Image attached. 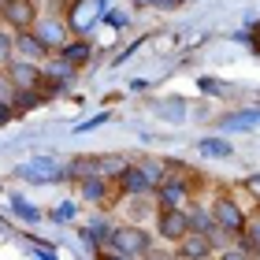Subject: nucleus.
I'll list each match as a JSON object with an SVG mask.
<instances>
[{
  "mask_svg": "<svg viewBox=\"0 0 260 260\" xmlns=\"http://www.w3.org/2000/svg\"><path fill=\"white\" fill-rule=\"evenodd\" d=\"M212 260H253V253L245 249L242 242H231V245H223V249L212 256Z\"/></svg>",
  "mask_w": 260,
  "mask_h": 260,
  "instance_id": "ddd939ff",
  "label": "nucleus"
},
{
  "mask_svg": "<svg viewBox=\"0 0 260 260\" xmlns=\"http://www.w3.org/2000/svg\"><path fill=\"white\" fill-rule=\"evenodd\" d=\"M175 256L179 260H212L216 256V242H212L208 234H201V231H190L186 238L175 242Z\"/></svg>",
  "mask_w": 260,
  "mask_h": 260,
  "instance_id": "0eeeda50",
  "label": "nucleus"
},
{
  "mask_svg": "<svg viewBox=\"0 0 260 260\" xmlns=\"http://www.w3.org/2000/svg\"><path fill=\"white\" fill-rule=\"evenodd\" d=\"M186 212H190V231H201V234H212L216 231V219H212V208L201 205V201H186Z\"/></svg>",
  "mask_w": 260,
  "mask_h": 260,
  "instance_id": "9d476101",
  "label": "nucleus"
},
{
  "mask_svg": "<svg viewBox=\"0 0 260 260\" xmlns=\"http://www.w3.org/2000/svg\"><path fill=\"white\" fill-rule=\"evenodd\" d=\"M156 238V234H149L145 227H141V223H115L112 227V234H108V245H104V249H115V253H123V256H141V253H149L152 242Z\"/></svg>",
  "mask_w": 260,
  "mask_h": 260,
  "instance_id": "f03ea898",
  "label": "nucleus"
},
{
  "mask_svg": "<svg viewBox=\"0 0 260 260\" xmlns=\"http://www.w3.org/2000/svg\"><path fill=\"white\" fill-rule=\"evenodd\" d=\"M253 260H260V256H253Z\"/></svg>",
  "mask_w": 260,
  "mask_h": 260,
  "instance_id": "6ab92c4d",
  "label": "nucleus"
},
{
  "mask_svg": "<svg viewBox=\"0 0 260 260\" xmlns=\"http://www.w3.org/2000/svg\"><path fill=\"white\" fill-rule=\"evenodd\" d=\"M138 260H179V256H175V249H160V245H152V249L141 253Z\"/></svg>",
  "mask_w": 260,
  "mask_h": 260,
  "instance_id": "2eb2a0df",
  "label": "nucleus"
},
{
  "mask_svg": "<svg viewBox=\"0 0 260 260\" xmlns=\"http://www.w3.org/2000/svg\"><path fill=\"white\" fill-rule=\"evenodd\" d=\"M152 227H156V238H160V242L175 245L179 238L190 234V212H186V208H156Z\"/></svg>",
  "mask_w": 260,
  "mask_h": 260,
  "instance_id": "39448f33",
  "label": "nucleus"
},
{
  "mask_svg": "<svg viewBox=\"0 0 260 260\" xmlns=\"http://www.w3.org/2000/svg\"><path fill=\"white\" fill-rule=\"evenodd\" d=\"M56 56H63L71 67H86V63H89V56H93V49H89V41L71 38V41L63 45V52H56Z\"/></svg>",
  "mask_w": 260,
  "mask_h": 260,
  "instance_id": "9b49d317",
  "label": "nucleus"
},
{
  "mask_svg": "<svg viewBox=\"0 0 260 260\" xmlns=\"http://www.w3.org/2000/svg\"><path fill=\"white\" fill-rule=\"evenodd\" d=\"M4 71H8V78L15 82V89H19V93H41V82H45L41 63L22 60V56H11V60L4 63Z\"/></svg>",
  "mask_w": 260,
  "mask_h": 260,
  "instance_id": "423d86ee",
  "label": "nucleus"
},
{
  "mask_svg": "<svg viewBox=\"0 0 260 260\" xmlns=\"http://www.w3.org/2000/svg\"><path fill=\"white\" fill-rule=\"evenodd\" d=\"M11 56H15V34H11L8 26H0V67H4Z\"/></svg>",
  "mask_w": 260,
  "mask_h": 260,
  "instance_id": "4468645a",
  "label": "nucleus"
},
{
  "mask_svg": "<svg viewBox=\"0 0 260 260\" xmlns=\"http://www.w3.org/2000/svg\"><path fill=\"white\" fill-rule=\"evenodd\" d=\"M208 208H212V219H216L223 231L234 234V238H242V231H245V208L238 205V197H234L227 186L216 190V197L208 201Z\"/></svg>",
  "mask_w": 260,
  "mask_h": 260,
  "instance_id": "7ed1b4c3",
  "label": "nucleus"
},
{
  "mask_svg": "<svg viewBox=\"0 0 260 260\" xmlns=\"http://www.w3.org/2000/svg\"><path fill=\"white\" fill-rule=\"evenodd\" d=\"M78 193L86 197L89 205H108V201L123 197V193H115V182L108 179V175H82L78 179Z\"/></svg>",
  "mask_w": 260,
  "mask_h": 260,
  "instance_id": "6e6552de",
  "label": "nucleus"
},
{
  "mask_svg": "<svg viewBox=\"0 0 260 260\" xmlns=\"http://www.w3.org/2000/svg\"><path fill=\"white\" fill-rule=\"evenodd\" d=\"M134 8H164V0H130Z\"/></svg>",
  "mask_w": 260,
  "mask_h": 260,
  "instance_id": "dca6fc26",
  "label": "nucleus"
},
{
  "mask_svg": "<svg viewBox=\"0 0 260 260\" xmlns=\"http://www.w3.org/2000/svg\"><path fill=\"white\" fill-rule=\"evenodd\" d=\"M101 256H104V260H134V256H123V253H115V249H104Z\"/></svg>",
  "mask_w": 260,
  "mask_h": 260,
  "instance_id": "f3484780",
  "label": "nucleus"
},
{
  "mask_svg": "<svg viewBox=\"0 0 260 260\" xmlns=\"http://www.w3.org/2000/svg\"><path fill=\"white\" fill-rule=\"evenodd\" d=\"M38 15H41L38 0H0V26H8L11 34L34 30Z\"/></svg>",
  "mask_w": 260,
  "mask_h": 260,
  "instance_id": "20e7f679",
  "label": "nucleus"
},
{
  "mask_svg": "<svg viewBox=\"0 0 260 260\" xmlns=\"http://www.w3.org/2000/svg\"><path fill=\"white\" fill-rule=\"evenodd\" d=\"M175 4H182V0H164V8H175Z\"/></svg>",
  "mask_w": 260,
  "mask_h": 260,
  "instance_id": "a211bd4d",
  "label": "nucleus"
},
{
  "mask_svg": "<svg viewBox=\"0 0 260 260\" xmlns=\"http://www.w3.org/2000/svg\"><path fill=\"white\" fill-rule=\"evenodd\" d=\"M238 242H242L253 256H260V208L245 216V231H242V238H238Z\"/></svg>",
  "mask_w": 260,
  "mask_h": 260,
  "instance_id": "f8f14e48",
  "label": "nucleus"
},
{
  "mask_svg": "<svg viewBox=\"0 0 260 260\" xmlns=\"http://www.w3.org/2000/svg\"><path fill=\"white\" fill-rule=\"evenodd\" d=\"M34 34L41 38V45L49 49V56L63 52V45L71 41V22L63 15V0H56L52 11H41L38 22H34Z\"/></svg>",
  "mask_w": 260,
  "mask_h": 260,
  "instance_id": "f257e3e1",
  "label": "nucleus"
},
{
  "mask_svg": "<svg viewBox=\"0 0 260 260\" xmlns=\"http://www.w3.org/2000/svg\"><path fill=\"white\" fill-rule=\"evenodd\" d=\"M15 56L41 63V60H49V49L41 45V38H38L34 30H19V34H15Z\"/></svg>",
  "mask_w": 260,
  "mask_h": 260,
  "instance_id": "1a4fd4ad",
  "label": "nucleus"
}]
</instances>
